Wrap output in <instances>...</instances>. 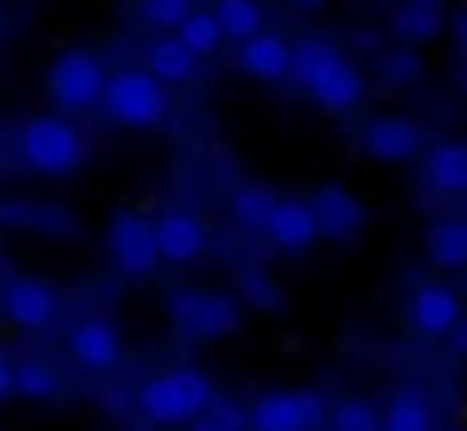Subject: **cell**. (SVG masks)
Returning a JSON list of instances; mask_svg holds the SVG:
<instances>
[{
    "label": "cell",
    "instance_id": "1",
    "mask_svg": "<svg viewBox=\"0 0 467 431\" xmlns=\"http://www.w3.org/2000/svg\"><path fill=\"white\" fill-rule=\"evenodd\" d=\"M289 79L321 106V110H353L362 97H367V79L353 60L339 56V47H330L326 37H303L294 47V60H289Z\"/></svg>",
    "mask_w": 467,
    "mask_h": 431
},
{
    "label": "cell",
    "instance_id": "2",
    "mask_svg": "<svg viewBox=\"0 0 467 431\" xmlns=\"http://www.w3.org/2000/svg\"><path fill=\"white\" fill-rule=\"evenodd\" d=\"M15 147H19V161L33 174H47V179H65L88 161V142L65 115H33L19 129Z\"/></svg>",
    "mask_w": 467,
    "mask_h": 431
},
{
    "label": "cell",
    "instance_id": "3",
    "mask_svg": "<svg viewBox=\"0 0 467 431\" xmlns=\"http://www.w3.org/2000/svg\"><path fill=\"white\" fill-rule=\"evenodd\" d=\"M211 399H215V390L197 367H170L138 390V413L156 426H188L192 417L206 413Z\"/></svg>",
    "mask_w": 467,
    "mask_h": 431
},
{
    "label": "cell",
    "instance_id": "4",
    "mask_svg": "<svg viewBox=\"0 0 467 431\" xmlns=\"http://www.w3.org/2000/svg\"><path fill=\"white\" fill-rule=\"evenodd\" d=\"M101 110L119 129H161L170 115V97L147 69H115L106 74Z\"/></svg>",
    "mask_w": 467,
    "mask_h": 431
},
{
    "label": "cell",
    "instance_id": "5",
    "mask_svg": "<svg viewBox=\"0 0 467 431\" xmlns=\"http://www.w3.org/2000/svg\"><path fill=\"white\" fill-rule=\"evenodd\" d=\"M165 317L188 340H224L244 321L239 303H234L229 294H215V289H170L165 294Z\"/></svg>",
    "mask_w": 467,
    "mask_h": 431
},
{
    "label": "cell",
    "instance_id": "6",
    "mask_svg": "<svg viewBox=\"0 0 467 431\" xmlns=\"http://www.w3.org/2000/svg\"><path fill=\"white\" fill-rule=\"evenodd\" d=\"M47 92L60 110H92L106 92V65L92 51H60L47 69Z\"/></svg>",
    "mask_w": 467,
    "mask_h": 431
},
{
    "label": "cell",
    "instance_id": "7",
    "mask_svg": "<svg viewBox=\"0 0 467 431\" xmlns=\"http://www.w3.org/2000/svg\"><path fill=\"white\" fill-rule=\"evenodd\" d=\"M326 422V399L312 390H271L248 404V431H317Z\"/></svg>",
    "mask_w": 467,
    "mask_h": 431
},
{
    "label": "cell",
    "instance_id": "8",
    "mask_svg": "<svg viewBox=\"0 0 467 431\" xmlns=\"http://www.w3.org/2000/svg\"><path fill=\"white\" fill-rule=\"evenodd\" d=\"M106 244H110V258L119 262L124 276H151L161 267L156 239H151V221L142 211H119L110 221V230H106Z\"/></svg>",
    "mask_w": 467,
    "mask_h": 431
},
{
    "label": "cell",
    "instance_id": "9",
    "mask_svg": "<svg viewBox=\"0 0 467 431\" xmlns=\"http://www.w3.org/2000/svg\"><path fill=\"white\" fill-rule=\"evenodd\" d=\"M151 239H156V258L161 262H174V267H188L206 253V226H202V216L183 211V206H170L161 211L156 221H151Z\"/></svg>",
    "mask_w": 467,
    "mask_h": 431
},
{
    "label": "cell",
    "instance_id": "10",
    "mask_svg": "<svg viewBox=\"0 0 467 431\" xmlns=\"http://www.w3.org/2000/svg\"><path fill=\"white\" fill-rule=\"evenodd\" d=\"M421 147H426V133H421L412 120H403V115H376V120L362 129V152H367L371 161H380V165H403V161H412Z\"/></svg>",
    "mask_w": 467,
    "mask_h": 431
},
{
    "label": "cell",
    "instance_id": "11",
    "mask_svg": "<svg viewBox=\"0 0 467 431\" xmlns=\"http://www.w3.org/2000/svg\"><path fill=\"white\" fill-rule=\"evenodd\" d=\"M307 206L317 216V235L321 239H353L362 230V221H367V206L344 184H321Z\"/></svg>",
    "mask_w": 467,
    "mask_h": 431
},
{
    "label": "cell",
    "instance_id": "12",
    "mask_svg": "<svg viewBox=\"0 0 467 431\" xmlns=\"http://www.w3.org/2000/svg\"><path fill=\"white\" fill-rule=\"evenodd\" d=\"M56 308H60L56 289L47 280H33V276H19V280H10L5 289H0V312L24 331H42L56 317Z\"/></svg>",
    "mask_w": 467,
    "mask_h": 431
},
{
    "label": "cell",
    "instance_id": "13",
    "mask_svg": "<svg viewBox=\"0 0 467 431\" xmlns=\"http://www.w3.org/2000/svg\"><path fill=\"white\" fill-rule=\"evenodd\" d=\"M458 317H462V299L449 285H417L408 299V326L426 340L449 335L458 326Z\"/></svg>",
    "mask_w": 467,
    "mask_h": 431
},
{
    "label": "cell",
    "instance_id": "14",
    "mask_svg": "<svg viewBox=\"0 0 467 431\" xmlns=\"http://www.w3.org/2000/svg\"><path fill=\"white\" fill-rule=\"evenodd\" d=\"M262 235H266L271 248H280V253H307V248L321 239L312 206L298 202V197H280V202H275V211H271V221H266Z\"/></svg>",
    "mask_w": 467,
    "mask_h": 431
},
{
    "label": "cell",
    "instance_id": "15",
    "mask_svg": "<svg viewBox=\"0 0 467 431\" xmlns=\"http://www.w3.org/2000/svg\"><path fill=\"white\" fill-rule=\"evenodd\" d=\"M69 353L78 367L88 372H110L119 363V331L115 321L106 317H83L74 331H69Z\"/></svg>",
    "mask_w": 467,
    "mask_h": 431
},
{
    "label": "cell",
    "instance_id": "16",
    "mask_svg": "<svg viewBox=\"0 0 467 431\" xmlns=\"http://www.w3.org/2000/svg\"><path fill=\"white\" fill-rule=\"evenodd\" d=\"M444 19H449L444 0H403V5L389 15V33H394L408 51H417L421 42H435V37H440Z\"/></svg>",
    "mask_w": 467,
    "mask_h": 431
},
{
    "label": "cell",
    "instance_id": "17",
    "mask_svg": "<svg viewBox=\"0 0 467 431\" xmlns=\"http://www.w3.org/2000/svg\"><path fill=\"white\" fill-rule=\"evenodd\" d=\"M289 60H294V47H289L285 37L266 33V28L239 47V65H244L253 79H262V83H280V79H289Z\"/></svg>",
    "mask_w": 467,
    "mask_h": 431
},
{
    "label": "cell",
    "instance_id": "18",
    "mask_svg": "<svg viewBox=\"0 0 467 431\" xmlns=\"http://www.w3.org/2000/svg\"><path fill=\"white\" fill-rule=\"evenodd\" d=\"M421 174L435 193H467V142H435L421 161Z\"/></svg>",
    "mask_w": 467,
    "mask_h": 431
},
{
    "label": "cell",
    "instance_id": "19",
    "mask_svg": "<svg viewBox=\"0 0 467 431\" xmlns=\"http://www.w3.org/2000/svg\"><path fill=\"white\" fill-rule=\"evenodd\" d=\"M147 74L161 83V88H179V83H188L192 74H197V60L179 47V37L170 33V37H156L151 47H147Z\"/></svg>",
    "mask_w": 467,
    "mask_h": 431
},
{
    "label": "cell",
    "instance_id": "20",
    "mask_svg": "<svg viewBox=\"0 0 467 431\" xmlns=\"http://www.w3.org/2000/svg\"><path fill=\"white\" fill-rule=\"evenodd\" d=\"M426 258L444 271H458L467 267V221H458V216H444V221H435L426 230Z\"/></svg>",
    "mask_w": 467,
    "mask_h": 431
},
{
    "label": "cell",
    "instance_id": "21",
    "mask_svg": "<svg viewBox=\"0 0 467 431\" xmlns=\"http://www.w3.org/2000/svg\"><path fill=\"white\" fill-rule=\"evenodd\" d=\"M215 28L224 42H248L262 33V0H215V10H211Z\"/></svg>",
    "mask_w": 467,
    "mask_h": 431
},
{
    "label": "cell",
    "instance_id": "22",
    "mask_svg": "<svg viewBox=\"0 0 467 431\" xmlns=\"http://www.w3.org/2000/svg\"><path fill=\"white\" fill-rule=\"evenodd\" d=\"M380 431H431V404L417 390H399L385 413H380Z\"/></svg>",
    "mask_w": 467,
    "mask_h": 431
},
{
    "label": "cell",
    "instance_id": "23",
    "mask_svg": "<svg viewBox=\"0 0 467 431\" xmlns=\"http://www.w3.org/2000/svg\"><path fill=\"white\" fill-rule=\"evenodd\" d=\"M275 193L271 188H262V184H244L239 193H234V202H229V211H234V221H239L248 235H262L266 230V221H271V211H275Z\"/></svg>",
    "mask_w": 467,
    "mask_h": 431
},
{
    "label": "cell",
    "instance_id": "24",
    "mask_svg": "<svg viewBox=\"0 0 467 431\" xmlns=\"http://www.w3.org/2000/svg\"><path fill=\"white\" fill-rule=\"evenodd\" d=\"M174 37H179V47L192 56V60H206V56H215L220 51V28H215V19H211V10H192L179 28H174Z\"/></svg>",
    "mask_w": 467,
    "mask_h": 431
},
{
    "label": "cell",
    "instance_id": "25",
    "mask_svg": "<svg viewBox=\"0 0 467 431\" xmlns=\"http://www.w3.org/2000/svg\"><path fill=\"white\" fill-rule=\"evenodd\" d=\"M15 394L24 399H56L60 394V372L42 358H28L15 367Z\"/></svg>",
    "mask_w": 467,
    "mask_h": 431
},
{
    "label": "cell",
    "instance_id": "26",
    "mask_svg": "<svg viewBox=\"0 0 467 431\" xmlns=\"http://www.w3.org/2000/svg\"><path fill=\"white\" fill-rule=\"evenodd\" d=\"M330 431H380V413H376V404H367V399H339L335 408H330Z\"/></svg>",
    "mask_w": 467,
    "mask_h": 431
},
{
    "label": "cell",
    "instance_id": "27",
    "mask_svg": "<svg viewBox=\"0 0 467 431\" xmlns=\"http://www.w3.org/2000/svg\"><path fill=\"white\" fill-rule=\"evenodd\" d=\"M138 15H142V24L174 33L192 15V0H138Z\"/></svg>",
    "mask_w": 467,
    "mask_h": 431
},
{
    "label": "cell",
    "instance_id": "28",
    "mask_svg": "<svg viewBox=\"0 0 467 431\" xmlns=\"http://www.w3.org/2000/svg\"><path fill=\"white\" fill-rule=\"evenodd\" d=\"M239 294H244L253 308H262V312H280V299H285V294H280V285H275L266 271H257V267L239 276Z\"/></svg>",
    "mask_w": 467,
    "mask_h": 431
},
{
    "label": "cell",
    "instance_id": "29",
    "mask_svg": "<svg viewBox=\"0 0 467 431\" xmlns=\"http://www.w3.org/2000/svg\"><path fill=\"white\" fill-rule=\"evenodd\" d=\"M385 79H394V83H408V79H417L421 74V60H417V51H408V47H399V51H389L385 56Z\"/></svg>",
    "mask_w": 467,
    "mask_h": 431
},
{
    "label": "cell",
    "instance_id": "30",
    "mask_svg": "<svg viewBox=\"0 0 467 431\" xmlns=\"http://www.w3.org/2000/svg\"><path fill=\"white\" fill-rule=\"evenodd\" d=\"M5 394H15V363L0 358V399H5Z\"/></svg>",
    "mask_w": 467,
    "mask_h": 431
},
{
    "label": "cell",
    "instance_id": "31",
    "mask_svg": "<svg viewBox=\"0 0 467 431\" xmlns=\"http://www.w3.org/2000/svg\"><path fill=\"white\" fill-rule=\"evenodd\" d=\"M188 431H220V426H215L211 417H192V422H188Z\"/></svg>",
    "mask_w": 467,
    "mask_h": 431
},
{
    "label": "cell",
    "instance_id": "32",
    "mask_svg": "<svg viewBox=\"0 0 467 431\" xmlns=\"http://www.w3.org/2000/svg\"><path fill=\"white\" fill-rule=\"evenodd\" d=\"M298 5H307V10H317V5H321V0H298Z\"/></svg>",
    "mask_w": 467,
    "mask_h": 431
}]
</instances>
